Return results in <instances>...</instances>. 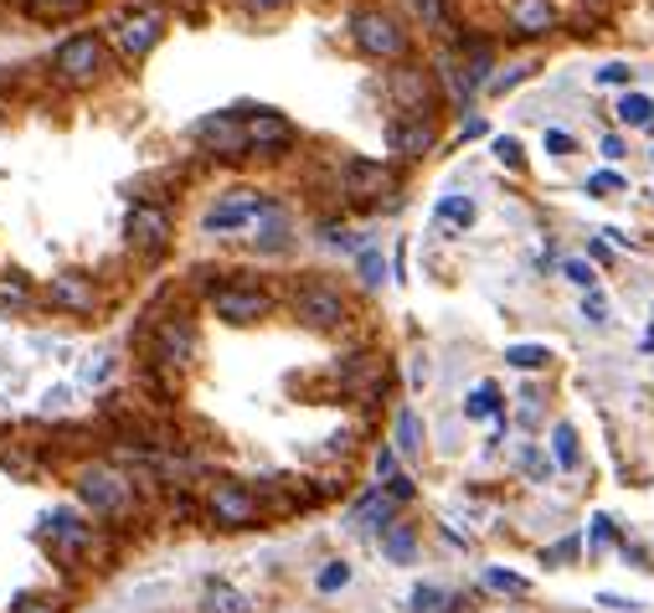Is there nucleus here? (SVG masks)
<instances>
[{
  "mask_svg": "<svg viewBox=\"0 0 654 613\" xmlns=\"http://www.w3.org/2000/svg\"><path fill=\"white\" fill-rule=\"evenodd\" d=\"M572 557H578V537H567V541H557V547H551V552H541V562H572Z\"/></svg>",
  "mask_w": 654,
  "mask_h": 613,
  "instance_id": "39",
  "label": "nucleus"
},
{
  "mask_svg": "<svg viewBox=\"0 0 654 613\" xmlns=\"http://www.w3.org/2000/svg\"><path fill=\"white\" fill-rule=\"evenodd\" d=\"M345 196H382V191H392V165H382V160H351L345 165Z\"/></svg>",
  "mask_w": 654,
  "mask_h": 613,
  "instance_id": "18",
  "label": "nucleus"
},
{
  "mask_svg": "<svg viewBox=\"0 0 654 613\" xmlns=\"http://www.w3.org/2000/svg\"><path fill=\"white\" fill-rule=\"evenodd\" d=\"M11 613H62V609L52 593H21V599L11 603Z\"/></svg>",
  "mask_w": 654,
  "mask_h": 613,
  "instance_id": "32",
  "label": "nucleus"
},
{
  "mask_svg": "<svg viewBox=\"0 0 654 613\" xmlns=\"http://www.w3.org/2000/svg\"><path fill=\"white\" fill-rule=\"evenodd\" d=\"M356 269H361V284L376 289L382 279H387V258L376 253V248H361V253H356Z\"/></svg>",
  "mask_w": 654,
  "mask_h": 613,
  "instance_id": "28",
  "label": "nucleus"
},
{
  "mask_svg": "<svg viewBox=\"0 0 654 613\" xmlns=\"http://www.w3.org/2000/svg\"><path fill=\"white\" fill-rule=\"evenodd\" d=\"M253 603H248V593L242 588H232L227 578H207V588H201V613H248Z\"/></svg>",
  "mask_w": 654,
  "mask_h": 613,
  "instance_id": "19",
  "label": "nucleus"
},
{
  "mask_svg": "<svg viewBox=\"0 0 654 613\" xmlns=\"http://www.w3.org/2000/svg\"><path fill=\"white\" fill-rule=\"evenodd\" d=\"M413 6H417V15H423L428 27H438V31L448 27V0H413Z\"/></svg>",
  "mask_w": 654,
  "mask_h": 613,
  "instance_id": "35",
  "label": "nucleus"
},
{
  "mask_svg": "<svg viewBox=\"0 0 654 613\" xmlns=\"http://www.w3.org/2000/svg\"><path fill=\"white\" fill-rule=\"evenodd\" d=\"M624 191V176L619 170H598V176H588V196H619Z\"/></svg>",
  "mask_w": 654,
  "mask_h": 613,
  "instance_id": "33",
  "label": "nucleus"
},
{
  "mask_svg": "<svg viewBox=\"0 0 654 613\" xmlns=\"http://www.w3.org/2000/svg\"><path fill=\"white\" fill-rule=\"evenodd\" d=\"M582 314H588V320H593V325H603V320H609V300H603V294H588V300H582Z\"/></svg>",
  "mask_w": 654,
  "mask_h": 613,
  "instance_id": "40",
  "label": "nucleus"
},
{
  "mask_svg": "<svg viewBox=\"0 0 654 613\" xmlns=\"http://www.w3.org/2000/svg\"><path fill=\"white\" fill-rule=\"evenodd\" d=\"M521 469H531L536 479H547V475H551V464L541 459V454H536V449H521Z\"/></svg>",
  "mask_w": 654,
  "mask_h": 613,
  "instance_id": "42",
  "label": "nucleus"
},
{
  "mask_svg": "<svg viewBox=\"0 0 654 613\" xmlns=\"http://www.w3.org/2000/svg\"><path fill=\"white\" fill-rule=\"evenodd\" d=\"M165 37V15L155 11V6H134V11H120L114 21H108L104 42L120 52L124 62H145L155 46H160Z\"/></svg>",
  "mask_w": 654,
  "mask_h": 613,
  "instance_id": "5",
  "label": "nucleus"
},
{
  "mask_svg": "<svg viewBox=\"0 0 654 613\" xmlns=\"http://www.w3.org/2000/svg\"><path fill=\"white\" fill-rule=\"evenodd\" d=\"M506 21H510V31H521V37H547V31H557L562 15H557L551 0H510Z\"/></svg>",
  "mask_w": 654,
  "mask_h": 613,
  "instance_id": "17",
  "label": "nucleus"
},
{
  "mask_svg": "<svg viewBox=\"0 0 654 613\" xmlns=\"http://www.w3.org/2000/svg\"><path fill=\"white\" fill-rule=\"evenodd\" d=\"M547 150L551 155H572V135H562V129H547Z\"/></svg>",
  "mask_w": 654,
  "mask_h": 613,
  "instance_id": "44",
  "label": "nucleus"
},
{
  "mask_svg": "<svg viewBox=\"0 0 654 613\" xmlns=\"http://www.w3.org/2000/svg\"><path fill=\"white\" fill-rule=\"evenodd\" d=\"M654 120V104L644 93H624V104H619V124H650Z\"/></svg>",
  "mask_w": 654,
  "mask_h": 613,
  "instance_id": "29",
  "label": "nucleus"
},
{
  "mask_svg": "<svg viewBox=\"0 0 654 613\" xmlns=\"http://www.w3.org/2000/svg\"><path fill=\"white\" fill-rule=\"evenodd\" d=\"M351 42H356V52H366V58H376V62L407 58V27H402L392 11H382V6L351 11Z\"/></svg>",
  "mask_w": 654,
  "mask_h": 613,
  "instance_id": "4",
  "label": "nucleus"
},
{
  "mask_svg": "<svg viewBox=\"0 0 654 613\" xmlns=\"http://www.w3.org/2000/svg\"><path fill=\"white\" fill-rule=\"evenodd\" d=\"M196 145L222 160H242L248 155V120H232V114H211V120L196 124Z\"/></svg>",
  "mask_w": 654,
  "mask_h": 613,
  "instance_id": "12",
  "label": "nucleus"
},
{
  "mask_svg": "<svg viewBox=\"0 0 654 613\" xmlns=\"http://www.w3.org/2000/svg\"><path fill=\"white\" fill-rule=\"evenodd\" d=\"M495 155H500V160H506V165H521V139L500 135V139H495Z\"/></svg>",
  "mask_w": 654,
  "mask_h": 613,
  "instance_id": "41",
  "label": "nucleus"
},
{
  "mask_svg": "<svg viewBox=\"0 0 654 613\" xmlns=\"http://www.w3.org/2000/svg\"><path fill=\"white\" fill-rule=\"evenodd\" d=\"M0 304H11V310H27V304H31V289L21 284V279H11V284L0 279Z\"/></svg>",
  "mask_w": 654,
  "mask_h": 613,
  "instance_id": "36",
  "label": "nucleus"
},
{
  "mask_svg": "<svg viewBox=\"0 0 654 613\" xmlns=\"http://www.w3.org/2000/svg\"><path fill=\"white\" fill-rule=\"evenodd\" d=\"M201 516H207L217 531H248V526L263 521V500H258V490H248L242 479H207Z\"/></svg>",
  "mask_w": 654,
  "mask_h": 613,
  "instance_id": "2",
  "label": "nucleus"
},
{
  "mask_svg": "<svg viewBox=\"0 0 654 613\" xmlns=\"http://www.w3.org/2000/svg\"><path fill=\"white\" fill-rule=\"evenodd\" d=\"M145 366H160V372H176L186 361L196 356V325L191 314H165L155 320V330L145 335Z\"/></svg>",
  "mask_w": 654,
  "mask_h": 613,
  "instance_id": "6",
  "label": "nucleus"
},
{
  "mask_svg": "<svg viewBox=\"0 0 654 613\" xmlns=\"http://www.w3.org/2000/svg\"><path fill=\"white\" fill-rule=\"evenodd\" d=\"M629 77H634V67H629V62H603V67H598V83H603V89H624Z\"/></svg>",
  "mask_w": 654,
  "mask_h": 613,
  "instance_id": "37",
  "label": "nucleus"
},
{
  "mask_svg": "<svg viewBox=\"0 0 654 613\" xmlns=\"http://www.w3.org/2000/svg\"><path fill=\"white\" fill-rule=\"evenodd\" d=\"M387 495L397 500V506H402V500H413V479H407V475H392V479H387Z\"/></svg>",
  "mask_w": 654,
  "mask_h": 613,
  "instance_id": "43",
  "label": "nucleus"
},
{
  "mask_svg": "<svg viewBox=\"0 0 654 613\" xmlns=\"http://www.w3.org/2000/svg\"><path fill=\"white\" fill-rule=\"evenodd\" d=\"M46 541H52V552L62 557V562H89L93 552H98V526H89L77 510H52L46 516Z\"/></svg>",
  "mask_w": 654,
  "mask_h": 613,
  "instance_id": "8",
  "label": "nucleus"
},
{
  "mask_svg": "<svg viewBox=\"0 0 654 613\" xmlns=\"http://www.w3.org/2000/svg\"><path fill=\"white\" fill-rule=\"evenodd\" d=\"M598 603H603V609H619V613H640V603H634V599H619V593H603Z\"/></svg>",
  "mask_w": 654,
  "mask_h": 613,
  "instance_id": "45",
  "label": "nucleus"
},
{
  "mask_svg": "<svg viewBox=\"0 0 654 613\" xmlns=\"http://www.w3.org/2000/svg\"><path fill=\"white\" fill-rule=\"evenodd\" d=\"M77 495L98 521H134V510H139V485L114 464H83L77 469Z\"/></svg>",
  "mask_w": 654,
  "mask_h": 613,
  "instance_id": "1",
  "label": "nucleus"
},
{
  "mask_svg": "<svg viewBox=\"0 0 654 613\" xmlns=\"http://www.w3.org/2000/svg\"><path fill=\"white\" fill-rule=\"evenodd\" d=\"M500 413V387L495 382H479L475 392H469V403H464V418H495Z\"/></svg>",
  "mask_w": 654,
  "mask_h": 613,
  "instance_id": "23",
  "label": "nucleus"
},
{
  "mask_svg": "<svg viewBox=\"0 0 654 613\" xmlns=\"http://www.w3.org/2000/svg\"><path fill=\"white\" fill-rule=\"evenodd\" d=\"M392 516H397V500H392L387 490H372V495H366V500L356 506V526H361V531H376V537H382L387 526H397Z\"/></svg>",
  "mask_w": 654,
  "mask_h": 613,
  "instance_id": "20",
  "label": "nucleus"
},
{
  "mask_svg": "<svg viewBox=\"0 0 654 613\" xmlns=\"http://www.w3.org/2000/svg\"><path fill=\"white\" fill-rule=\"evenodd\" d=\"M562 273H567V279H572L578 289H588V294H593V284H598L593 263H582V258H567V263H562Z\"/></svg>",
  "mask_w": 654,
  "mask_h": 613,
  "instance_id": "34",
  "label": "nucleus"
},
{
  "mask_svg": "<svg viewBox=\"0 0 654 613\" xmlns=\"http://www.w3.org/2000/svg\"><path fill=\"white\" fill-rule=\"evenodd\" d=\"M382 557L397 562V568H407V562L417 557V531L413 526H387V531H382Z\"/></svg>",
  "mask_w": 654,
  "mask_h": 613,
  "instance_id": "21",
  "label": "nucleus"
},
{
  "mask_svg": "<svg viewBox=\"0 0 654 613\" xmlns=\"http://www.w3.org/2000/svg\"><path fill=\"white\" fill-rule=\"evenodd\" d=\"M397 449H402V454H417V449H423V423H417L413 407H402V413H397Z\"/></svg>",
  "mask_w": 654,
  "mask_h": 613,
  "instance_id": "25",
  "label": "nucleus"
},
{
  "mask_svg": "<svg viewBox=\"0 0 654 613\" xmlns=\"http://www.w3.org/2000/svg\"><path fill=\"white\" fill-rule=\"evenodd\" d=\"M248 11H258V15H268V11H279V6H289V0H242Z\"/></svg>",
  "mask_w": 654,
  "mask_h": 613,
  "instance_id": "48",
  "label": "nucleus"
},
{
  "mask_svg": "<svg viewBox=\"0 0 654 613\" xmlns=\"http://www.w3.org/2000/svg\"><path fill=\"white\" fill-rule=\"evenodd\" d=\"M129 248L134 253H165L170 248V211L160 207V201H139V207L129 211Z\"/></svg>",
  "mask_w": 654,
  "mask_h": 613,
  "instance_id": "13",
  "label": "nucleus"
},
{
  "mask_svg": "<svg viewBox=\"0 0 654 613\" xmlns=\"http://www.w3.org/2000/svg\"><path fill=\"white\" fill-rule=\"evenodd\" d=\"M46 304L62 314H93L98 310V289H93L89 273H58L46 284Z\"/></svg>",
  "mask_w": 654,
  "mask_h": 613,
  "instance_id": "16",
  "label": "nucleus"
},
{
  "mask_svg": "<svg viewBox=\"0 0 654 613\" xmlns=\"http://www.w3.org/2000/svg\"><path fill=\"white\" fill-rule=\"evenodd\" d=\"M506 361L516 366V372H541V366L551 361V351H547V345H510Z\"/></svg>",
  "mask_w": 654,
  "mask_h": 613,
  "instance_id": "27",
  "label": "nucleus"
},
{
  "mask_svg": "<svg viewBox=\"0 0 654 613\" xmlns=\"http://www.w3.org/2000/svg\"><path fill=\"white\" fill-rule=\"evenodd\" d=\"M598 150L609 155V160H619V155H624V139H619V135H603V145H598Z\"/></svg>",
  "mask_w": 654,
  "mask_h": 613,
  "instance_id": "47",
  "label": "nucleus"
},
{
  "mask_svg": "<svg viewBox=\"0 0 654 613\" xmlns=\"http://www.w3.org/2000/svg\"><path fill=\"white\" fill-rule=\"evenodd\" d=\"M387 93H392V104H397V114H433V104H438V83H433V73L417 67V62H397V67H392Z\"/></svg>",
  "mask_w": 654,
  "mask_h": 613,
  "instance_id": "9",
  "label": "nucleus"
},
{
  "mask_svg": "<svg viewBox=\"0 0 654 613\" xmlns=\"http://www.w3.org/2000/svg\"><path fill=\"white\" fill-rule=\"evenodd\" d=\"M551 454H557V464H562V469H578V428H572V423H557V428H551Z\"/></svg>",
  "mask_w": 654,
  "mask_h": 613,
  "instance_id": "24",
  "label": "nucleus"
},
{
  "mask_svg": "<svg viewBox=\"0 0 654 613\" xmlns=\"http://www.w3.org/2000/svg\"><path fill=\"white\" fill-rule=\"evenodd\" d=\"M345 583H351V562H325V572L314 578V588H320V593H341Z\"/></svg>",
  "mask_w": 654,
  "mask_h": 613,
  "instance_id": "31",
  "label": "nucleus"
},
{
  "mask_svg": "<svg viewBox=\"0 0 654 613\" xmlns=\"http://www.w3.org/2000/svg\"><path fill=\"white\" fill-rule=\"evenodd\" d=\"M294 320H304L310 330H341L345 320H351V304H345L341 289L320 284V279H310V284L294 289Z\"/></svg>",
  "mask_w": 654,
  "mask_h": 613,
  "instance_id": "7",
  "label": "nucleus"
},
{
  "mask_svg": "<svg viewBox=\"0 0 654 613\" xmlns=\"http://www.w3.org/2000/svg\"><path fill=\"white\" fill-rule=\"evenodd\" d=\"M279 201L273 196H263V191H232L227 201H217V207L207 211V232H238V227H248V222H258L263 211H273Z\"/></svg>",
  "mask_w": 654,
  "mask_h": 613,
  "instance_id": "11",
  "label": "nucleus"
},
{
  "mask_svg": "<svg viewBox=\"0 0 654 613\" xmlns=\"http://www.w3.org/2000/svg\"><path fill=\"white\" fill-rule=\"evenodd\" d=\"M211 310L227 325H253V320H263L273 310V294L258 284H222V289H211Z\"/></svg>",
  "mask_w": 654,
  "mask_h": 613,
  "instance_id": "10",
  "label": "nucleus"
},
{
  "mask_svg": "<svg viewBox=\"0 0 654 613\" xmlns=\"http://www.w3.org/2000/svg\"><path fill=\"white\" fill-rule=\"evenodd\" d=\"M108 67V42L98 31H73L68 42L52 52V77L62 89H93Z\"/></svg>",
  "mask_w": 654,
  "mask_h": 613,
  "instance_id": "3",
  "label": "nucleus"
},
{
  "mask_svg": "<svg viewBox=\"0 0 654 613\" xmlns=\"http://www.w3.org/2000/svg\"><path fill=\"white\" fill-rule=\"evenodd\" d=\"M89 0H31V11L37 15H73V11H83Z\"/></svg>",
  "mask_w": 654,
  "mask_h": 613,
  "instance_id": "38",
  "label": "nucleus"
},
{
  "mask_svg": "<svg viewBox=\"0 0 654 613\" xmlns=\"http://www.w3.org/2000/svg\"><path fill=\"white\" fill-rule=\"evenodd\" d=\"M438 222L469 227L475 222V201H469V196H444V201H438Z\"/></svg>",
  "mask_w": 654,
  "mask_h": 613,
  "instance_id": "26",
  "label": "nucleus"
},
{
  "mask_svg": "<svg viewBox=\"0 0 654 613\" xmlns=\"http://www.w3.org/2000/svg\"><path fill=\"white\" fill-rule=\"evenodd\" d=\"M485 583H490L495 593H510V599H526V593H531L526 578H516V572H506V568H490V572H485Z\"/></svg>",
  "mask_w": 654,
  "mask_h": 613,
  "instance_id": "30",
  "label": "nucleus"
},
{
  "mask_svg": "<svg viewBox=\"0 0 654 613\" xmlns=\"http://www.w3.org/2000/svg\"><path fill=\"white\" fill-rule=\"evenodd\" d=\"M433 139H438V124H433V114H397V120L387 124V145H392V155H402V160L428 155Z\"/></svg>",
  "mask_w": 654,
  "mask_h": 613,
  "instance_id": "14",
  "label": "nucleus"
},
{
  "mask_svg": "<svg viewBox=\"0 0 654 613\" xmlns=\"http://www.w3.org/2000/svg\"><path fill=\"white\" fill-rule=\"evenodd\" d=\"M294 150V124L283 114H253L248 120V155H263V160H283Z\"/></svg>",
  "mask_w": 654,
  "mask_h": 613,
  "instance_id": "15",
  "label": "nucleus"
},
{
  "mask_svg": "<svg viewBox=\"0 0 654 613\" xmlns=\"http://www.w3.org/2000/svg\"><path fill=\"white\" fill-rule=\"evenodd\" d=\"M376 475H397V454H392V449H382V454H376Z\"/></svg>",
  "mask_w": 654,
  "mask_h": 613,
  "instance_id": "46",
  "label": "nucleus"
},
{
  "mask_svg": "<svg viewBox=\"0 0 654 613\" xmlns=\"http://www.w3.org/2000/svg\"><path fill=\"white\" fill-rule=\"evenodd\" d=\"M407 609H413V613H454V609H464V599L444 593L438 583H417L413 599H407Z\"/></svg>",
  "mask_w": 654,
  "mask_h": 613,
  "instance_id": "22",
  "label": "nucleus"
}]
</instances>
